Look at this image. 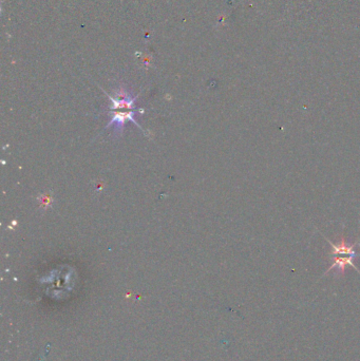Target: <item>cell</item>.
<instances>
[{"mask_svg":"<svg viewBox=\"0 0 360 361\" xmlns=\"http://www.w3.org/2000/svg\"><path fill=\"white\" fill-rule=\"evenodd\" d=\"M108 98L111 101L109 111L111 118L107 128L113 127L116 135H119L122 133L126 122H131L142 130L135 118L138 113L135 109V97L126 90L119 89L114 92L113 95L108 94Z\"/></svg>","mask_w":360,"mask_h":361,"instance_id":"obj_1","label":"cell"},{"mask_svg":"<svg viewBox=\"0 0 360 361\" xmlns=\"http://www.w3.org/2000/svg\"><path fill=\"white\" fill-rule=\"evenodd\" d=\"M322 237L327 240V242L330 243V245L332 247L331 252H330V257H336V255H350V257H354V258L360 257V253H358L356 250V247L360 244L359 241H357L354 244H347L342 237L338 244H334L331 240L325 238L323 235H322Z\"/></svg>","mask_w":360,"mask_h":361,"instance_id":"obj_2","label":"cell"},{"mask_svg":"<svg viewBox=\"0 0 360 361\" xmlns=\"http://www.w3.org/2000/svg\"><path fill=\"white\" fill-rule=\"evenodd\" d=\"M331 259H332V264L324 275H328L333 270H337V273L338 274H343L346 266H352L353 269L356 270V272L360 274V270L354 264V260L356 258L350 257V255H345V257H337L336 255V257H331Z\"/></svg>","mask_w":360,"mask_h":361,"instance_id":"obj_3","label":"cell"},{"mask_svg":"<svg viewBox=\"0 0 360 361\" xmlns=\"http://www.w3.org/2000/svg\"><path fill=\"white\" fill-rule=\"evenodd\" d=\"M39 200H41V205H43V207H45V205H50V202L52 199L50 196L42 195L41 197H39Z\"/></svg>","mask_w":360,"mask_h":361,"instance_id":"obj_4","label":"cell"}]
</instances>
